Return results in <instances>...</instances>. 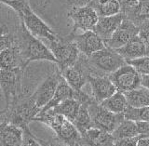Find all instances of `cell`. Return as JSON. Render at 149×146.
Returning <instances> with one entry per match:
<instances>
[{"label": "cell", "instance_id": "obj_1", "mask_svg": "<svg viewBox=\"0 0 149 146\" xmlns=\"http://www.w3.org/2000/svg\"><path fill=\"white\" fill-rule=\"evenodd\" d=\"M40 112L41 109L32 96L24 94L4 108L1 113V123L6 122L24 129L31 121H34Z\"/></svg>", "mask_w": 149, "mask_h": 146}, {"label": "cell", "instance_id": "obj_2", "mask_svg": "<svg viewBox=\"0 0 149 146\" xmlns=\"http://www.w3.org/2000/svg\"><path fill=\"white\" fill-rule=\"evenodd\" d=\"M19 45L26 66L32 62H50L57 64V60L50 49H49L39 38L34 36L27 30L21 21L20 28L17 32Z\"/></svg>", "mask_w": 149, "mask_h": 146}, {"label": "cell", "instance_id": "obj_3", "mask_svg": "<svg viewBox=\"0 0 149 146\" xmlns=\"http://www.w3.org/2000/svg\"><path fill=\"white\" fill-rule=\"evenodd\" d=\"M34 121L41 122L49 127L55 132L56 137L71 146L82 140V135L73 122L56 113L53 109L40 112Z\"/></svg>", "mask_w": 149, "mask_h": 146}, {"label": "cell", "instance_id": "obj_4", "mask_svg": "<svg viewBox=\"0 0 149 146\" xmlns=\"http://www.w3.org/2000/svg\"><path fill=\"white\" fill-rule=\"evenodd\" d=\"M88 60L91 75H109L128 63L118 51L108 47L88 57Z\"/></svg>", "mask_w": 149, "mask_h": 146}, {"label": "cell", "instance_id": "obj_5", "mask_svg": "<svg viewBox=\"0 0 149 146\" xmlns=\"http://www.w3.org/2000/svg\"><path fill=\"white\" fill-rule=\"evenodd\" d=\"M88 106L91 115L93 128L113 133L118 126L125 119L123 114H115L108 111L94 99L88 103Z\"/></svg>", "mask_w": 149, "mask_h": 146}, {"label": "cell", "instance_id": "obj_6", "mask_svg": "<svg viewBox=\"0 0 149 146\" xmlns=\"http://www.w3.org/2000/svg\"><path fill=\"white\" fill-rule=\"evenodd\" d=\"M49 49L55 56L61 73L76 64L81 54L76 42L68 37L67 39L60 38L58 41L50 42Z\"/></svg>", "mask_w": 149, "mask_h": 146}, {"label": "cell", "instance_id": "obj_7", "mask_svg": "<svg viewBox=\"0 0 149 146\" xmlns=\"http://www.w3.org/2000/svg\"><path fill=\"white\" fill-rule=\"evenodd\" d=\"M24 69L18 68L13 70L1 69V89L6 102V107L22 97V77Z\"/></svg>", "mask_w": 149, "mask_h": 146}, {"label": "cell", "instance_id": "obj_8", "mask_svg": "<svg viewBox=\"0 0 149 146\" xmlns=\"http://www.w3.org/2000/svg\"><path fill=\"white\" fill-rule=\"evenodd\" d=\"M20 19L31 34L39 39H45L50 42L58 41L60 38L53 30L47 23L38 17L28 6L21 14Z\"/></svg>", "mask_w": 149, "mask_h": 146}, {"label": "cell", "instance_id": "obj_9", "mask_svg": "<svg viewBox=\"0 0 149 146\" xmlns=\"http://www.w3.org/2000/svg\"><path fill=\"white\" fill-rule=\"evenodd\" d=\"M112 82L120 92H129L142 86V74L132 65H123L114 73L109 74Z\"/></svg>", "mask_w": 149, "mask_h": 146}, {"label": "cell", "instance_id": "obj_10", "mask_svg": "<svg viewBox=\"0 0 149 146\" xmlns=\"http://www.w3.org/2000/svg\"><path fill=\"white\" fill-rule=\"evenodd\" d=\"M62 75L74 90L81 91L84 85L88 81L90 75H91L88 57L80 54L77 63L63 70Z\"/></svg>", "mask_w": 149, "mask_h": 146}, {"label": "cell", "instance_id": "obj_11", "mask_svg": "<svg viewBox=\"0 0 149 146\" xmlns=\"http://www.w3.org/2000/svg\"><path fill=\"white\" fill-rule=\"evenodd\" d=\"M69 17L73 21V30L70 35H76L77 31L82 32L94 29L99 16L90 5L80 7H74L69 12Z\"/></svg>", "mask_w": 149, "mask_h": 146}, {"label": "cell", "instance_id": "obj_12", "mask_svg": "<svg viewBox=\"0 0 149 146\" xmlns=\"http://www.w3.org/2000/svg\"><path fill=\"white\" fill-rule=\"evenodd\" d=\"M61 77H62V73H61L60 69L57 68L54 72L49 74L35 89L33 94H31L36 105L41 110L52 100Z\"/></svg>", "mask_w": 149, "mask_h": 146}, {"label": "cell", "instance_id": "obj_13", "mask_svg": "<svg viewBox=\"0 0 149 146\" xmlns=\"http://www.w3.org/2000/svg\"><path fill=\"white\" fill-rule=\"evenodd\" d=\"M68 38L76 42L80 53L86 57H90L106 47L105 42L93 30L83 32L79 35H70Z\"/></svg>", "mask_w": 149, "mask_h": 146}, {"label": "cell", "instance_id": "obj_14", "mask_svg": "<svg viewBox=\"0 0 149 146\" xmlns=\"http://www.w3.org/2000/svg\"><path fill=\"white\" fill-rule=\"evenodd\" d=\"M140 27L133 22L125 18L120 26L116 29L109 40L105 42L106 47L112 49H118L139 35Z\"/></svg>", "mask_w": 149, "mask_h": 146}, {"label": "cell", "instance_id": "obj_15", "mask_svg": "<svg viewBox=\"0 0 149 146\" xmlns=\"http://www.w3.org/2000/svg\"><path fill=\"white\" fill-rule=\"evenodd\" d=\"M88 82L91 85L93 99L99 103L113 96L118 91L109 75H90Z\"/></svg>", "mask_w": 149, "mask_h": 146}, {"label": "cell", "instance_id": "obj_16", "mask_svg": "<svg viewBox=\"0 0 149 146\" xmlns=\"http://www.w3.org/2000/svg\"><path fill=\"white\" fill-rule=\"evenodd\" d=\"M125 18L126 16L123 12H120L113 16L100 17L93 31L104 42H106L111 38V36L120 26Z\"/></svg>", "mask_w": 149, "mask_h": 146}, {"label": "cell", "instance_id": "obj_17", "mask_svg": "<svg viewBox=\"0 0 149 146\" xmlns=\"http://www.w3.org/2000/svg\"><path fill=\"white\" fill-rule=\"evenodd\" d=\"M0 59H1V69L13 70L18 68L25 69L27 67L19 45V39L15 46L0 50Z\"/></svg>", "mask_w": 149, "mask_h": 146}, {"label": "cell", "instance_id": "obj_18", "mask_svg": "<svg viewBox=\"0 0 149 146\" xmlns=\"http://www.w3.org/2000/svg\"><path fill=\"white\" fill-rule=\"evenodd\" d=\"M24 131L14 124L1 123V146H22Z\"/></svg>", "mask_w": 149, "mask_h": 146}, {"label": "cell", "instance_id": "obj_19", "mask_svg": "<svg viewBox=\"0 0 149 146\" xmlns=\"http://www.w3.org/2000/svg\"><path fill=\"white\" fill-rule=\"evenodd\" d=\"M116 50L127 60V63L130 62V60H136L147 55L146 45H144L143 41L139 35L134 36L132 40L128 42L122 48Z\"/></svg>", "mask_w": 149, "mask_h": 146}, {"label": "cell", "instance_id": "obj_20", "mask_svg": "<svg viewBox=\"0 0 149 146\" xmlns=\"http://www.w3.org/2000/svg\"><path fill=\"white\" fill-rule=\"evenodd\" d=\"M82 139L90 146H114L115 137L113 133L96 128H91L82 135Z\"/></svg>", "mask_w": 149, "mask_h": 146}, {"label": "cell", "instance_id": "obj_21", "mask_svg": "<svg viewBox=\"0 0 149 146\" xmlns=\"http://www.w3.org/2000/svg\"><path fill=\"white\" fill-rule=\"evenodd\" d=\"M74 97H76V90H74L62 75L52 100L41 110V112L52 109V108L59 105L63 102L68 100V99H74Z\"/></svg>", "mask_w": 149, "mask_h": 146}, {"label": "cell", "instance_id": "obj_22", "mask_svg": "<svg viewBox=\"0 0 149 146\" xmlns=\"http://www.w3.org/2000/svg\"><path fill=\"white\" fill-rule=\"evenodd\" d=\"M88 5L94 9L99 17L113 16L121 12V6L118 0H91Z\"/></svg>", "mask_w": 149, "mask_h": 146}, {"label": "cell", "instance_id": "obj_23", "mask_svg": "<svg viewBox=\"0 0 149 146\" xmlns=\"http://www.w3.org/2000/svg\"><path fill=\"white\" fill-rule=\"evenodd\" d=\"M125 16L139 27L149 22V0H139L135 6L127 11Z\"/></svg>", "mask_w": 149, "mask_h": 146}, {"label": "cell", "instance_id": "obj_24", "mask_svg": "<svg viewBox=\"0 0 149 146\" xmlns=\"http://www.w3.org/2000/svg\"><path fill=\"white\" fill-rule=\"evenodd\" d=\"M101 105L115 114H124L129 107V103L123 92L116 91L113 96L101 102Z\"/></svg>", "mask_w": 149, "mask_h": 146}, {"label": "cell", "instance_id": "obj_25", "mask_svg": "<svg viewBox=\"0 0 149 146\" xmlns=\"http://www.w3.org/2000/svg\"><path fill=\"white\" fill-rule=\"evenodd\" d=\"M130 106L141 108L149 106V89L143 86L124 93Z\"/></svg>", "mask_w": 149, "mask_h": 146}, {"label": "cell", "instance_id": "obj_26", "mask_svg": "<svg viewBox=\"0 0 149 146\" xmlns=\"http://www.w3.org/2000/svg\"><path fill=\"white\" fill-rule=\"evenodd\" d=\"M81 104L82 103L76 99H68L52 109L56 113L63 115L65 118H67L71 122H74L79 110H80Z\"/></svg>", "mask_w": 149, "mask_h": 146}, {"label": "cell", "instance_id": "obj_27", "mask_svg": "<svg viewBox=\"0 0 149 146\" xmlns=\"http://www.w3.org/2000/svg\"><path fill=\"white\" fill-rule=\"evenodd\" d=\"M88 103H82L80 110H79L76 119L73 122L81 135L86 133L88 129L93 128L91 115L90 110H88Z\"/></svg>", "mask_w": 149, "mask_h": 146}, {"label": "cell", "instance_id": "obj_28", "mask_svg": "<svg viewBox=\"0 0 149 146\" xmlns=\"http://www.w3.org/2000/svg\"><path fill=\"white\" fill-rule=\"evenodd\" d=\"M113 135L116 140L137 137L139 136L137 123L132 120L124 119L114 130Z\"/></svg>", "mask_w": 149, "mask_h": 146}, {"label": "cell", "instance_id": "obj_29", "mask_svg": "<svg viewBox=\"0 0 149 146\" xmlns=\"http://www.w3.org/2000/svg\"><path fill=\"white\" fill-rule=\"evenodd\" d=\"M123 115L125 119L132 120L135 122H140V121L149 122V106L135 108L129 105V107L124 112Z\"/></svg>", "mask_w": 149, "mask_h": 146}, {"label": "cell", "instance_id": "obj_30", "mask_svg": "<svg viewBox=\"0 0 149 146\" xmlns=\"http://www.w3.org/2000/svg\"><path fill=\"white\" fill-rule=\"evenodd\" d=\"M128 63L132 65L142 75L149 74V56H144V57L136 60H130V62H128Z\"/></svg>", "mask_w": 149, "mask_h": 146}, {"label": "cell", "instance_id": "obj_31", "mask_svg": "<svg viewBox=\"0 0 149 146\" xmlns=\"http://www.w3.org/2000/svg\"><path fill=\"white\" fill-rule=\"evenodd\" d=\"M4 5L10 7L13 10H15L19 15H21L22 11L29 6L26 0H1Z\"/></svg>", "mask_w": 149, "mask_h": 146}, {"label": "cell", "instance_id": "obj_32", "mask_svg": "<svg viewBox=\"0 0 149 146\" xmlns=\"http://www.w3.org/2000/svg\"><path fill=\"white\" fill-rule=\"evenodd\" d=\"M23 131H24V135H23L22 146H42L39 140L31 133L28 127L23 129Z\"/></svg>", "mask_w": 149, "mask_h": 146}, {"label": "cell", "instance_id": "obj_33", "mask_svg": "<svg viewBox=\"0 0 149 146\" xmlns=\"http://www.w3.org/2000/svg\"><path fill=\"white\" fill-rule=\"evenodd\" d=\"M139 35L143 41L144 45H146V56H149V22H144L140 26V32H139Z\"/></svg>", "mask_w": 149, "mask_h": 146}, {"label": "cell", "instance_id": "obj_34", "mask_svg": "<svg viewBox=\"0 0 149 146\" xmlns=\"http://www.w3.org/2000/svg\"><path fill=\"white\" fill-rule=\"evenodd\" d=\"M141 139L140 136L132 138H124V139H118L115 140L114 146H137L139 140Z\"/></svg>", "mask_w": 149, "mask_h": 146}, {"label": "cell", "instance_id": "obj_35", "mask_svg": "<svg viewBox=\"0 0 149 146\" xmlns=\"http://www.w3.org/2000/svg\"><path fill=\"white\" fill-rule=\"evenodd\" d=\"M138 127V133L141 138L149 137V122L140 121L136 122Z\"/></svg>", "mask_w": 149, "mask_h": 146}, {"label": "cell", "instance_id": "obj_36", "mask_svg": "<svg viewBox=\"0 0 149 146\" xmlns=\"http://www.w3.org/2000/svg\"><path fill=\"white\" fill-rule=\"evenodd\" d=\"M121 6V12L126 13L132 9L135 5L138 3L139 0H118Z\"/></svg>", "mask_w": 149, "mask_h": 146}, {"label": "cell", "instance_id": "obj_37", "mask_svg": "<svg viewBox=\"0 0 149 146\" xmlns=\"http://www.w3.org/2000/svg\"><path fill=\"white\" fill-rule=\"evenodd\" d=\"M48 146H71V145H69L68 143L63 142V140H61L59 138L56 137L53 140H50Z\"/></svg>", "mask_w": 149, "mask_h": 146}, {"label": "cell", "instance_id": "obj_38", "mask_svg": "<svg viewBox=\"0 0 149 146\" xmlns=\"http://www.w3.org/2000/svg\"><path fill=\"white\" fill-rule=\"evenodd\" d=\"M142 86L149 89V74L142 75Z\"/></svg>", "mask_w": 149, "mask_h": 146}, {"label": "cell", "instance_id": "obj_39", "mask_svg": "<svg viewBox=\"0 0 149 146\" xmlns=\"http://www.w3.org/2000/svg\"><path fill=\"white\" fill-rule=\"evenodd\" d=\"M137 146H149V137L140 139Z\"/></svg>", "mask_w": 149, "mask_h": 146}, {"label": "cell", "instance_id": "obj_40", "mask_svg": "<svg viewBox=\"0 0 149 146\" xmlns=\"http://www.w3.org/2000/svg\"><path fill=\"white\" fill-rule=\"evenodd\" d=\"M73 146H90L88 143H86L83 140V139H82V140H80L79 143H76V144H74Z\"/></svg>", "mask_w": 149, "mask_h": 146}, {"label": "cell", "instance_id": "obj_41", "mask_svg": "<svg viewBox=\"0 0 149 146\" xmlns=\"http://www.w3.org/2000/svg\"><path fill=\"white\" fill-rule=\"evenodd\" d=\"M88 1H91V0H88Z\"/></svg>", "mask_w": 149, "mask_h": 146}]
</instances>
